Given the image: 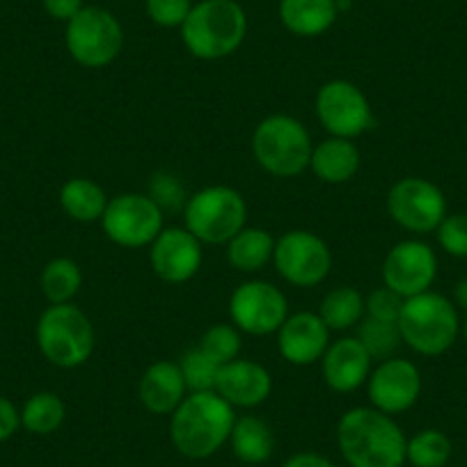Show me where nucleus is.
Wrapping results in <instances>:
<instances>
[{
    "label": "nucleus",
    "instance_id": "nucleus-1",
    "mask_svg": "<svg viewBox=\"0 0 467 467\" xmlns=\"http://www.w3.org/2000/svg\"><path fill=\"white\" fill-rule=\"evenodd\" d=\"M408 438L392 415L350 408L337 421V447L350 467H403Z\"/></svg>",
    "mask_w": 467,
    "mask_h": 467
},
{
    "label": "nucleus",
    "instance_id": "nucleus-2",
    "mask_svg": "<svg viewBox=\"0 0 467 467\" xmlns=\"http://www.w3.org/2000/svg\"><path fill=\"white\" fill-rule=\"evenodd\" d=\"M236 412L218 392H188L170 415V440L182 456L204 461L229 442Z\"/></svg>",
    "mask_w": 467,
    "mask_h": 467
},
{
    "label": "nucleus",
    "instance_id": "nucleus-3",
    "mask_svg": "<svg viewBox=\"0 0 467 467\" xmlns=\"http://www.w3.org/2000/svg\"><path fill=\"white\" fill-rule=\"evenodd\" d=\"M248 35V15L236 0H200L192 5L182 39L197 60H223L236 53Z\"/></svg>",
    "mask_w": 467,
    "mask_h": 467
},
{
    "label": "nucleus",
    "instance_id": "nucleus-4",
    "mask_svg": "<svg viewBox=\"0 0 467 467\" xmlns=\"http://www.w3.org/2000/svg\"><path fill=\"white\" fill-rule=\"evenodd\" d=\"M42 356L60 369H78L92 358L97 335L88 314L74 303L48 305L35 327Z\"/></svg>",
    "mask_w": 467,
    "mask_h": 467
},
{
    "label": "nucleus",
    "instance_id": "nucleus-5",
    "mask_svg": "<svg viewBox=\"0 0 467 467\" xmlns=\"http://www.w3.org/2000/svg\"><path fill=\"white\" fill-rule=\"evenodd\" d=\"M312 138L307 127L291 115H268L253 133V156L264 172L277 179L303 174L312 161Z\"/></svg>",
    "mask_w": 467,
    "mask_h": 467
},
{
    "label": "nucleus",
    "instance_id": "nucleus-6",
    "mask_svg": "<svg viewBox=\"0 0 467 467\" xmlns=\"http://www.w3.org/2000/svg\"><path fill=\"white\" fill-rule=\"evenodd\" d=\"M461 323L451 300L444 296L424 291L403 300L399 314V332L408 348L420 356H442L456 341Z\"/></svg>",
    "mask_w": 467,
    "mask_h": 467
},
{
    "label": "nucleus",
    "instance_id": "nucleus-7",
    "mask_svg": "<svg viewBox=\"0 0 467 467\" xmlns=\"http://www.w3.org/2000/svg\"><path fill=\"white\" fill-rule=\"evenodd\" d=\"M186 229L202 245H227L245 227L248 204L232 186H204L183 206Z\"/></svg>",
    "mask_w": 467,
    "mask_h": 467
},
{
    "label": "nucleus",
    "instance_id": "nucleus-8",
    "mask_svg": "<svg viewBox=\"0 0 467 467\" xmlns=\"http://www.w3.org/2000/svg\"><path fill=\"white\" fill-rule=\"evenodd\" d=\"M65 44L74 62L85 69H103L119 57L124 48V28L106 7L85 5L67 24Z\"/></svg>",
    "mask_w": 467,
    "mask_h": 467
},
{
    "label": "nucleus",
    "instance_id": "nucleus-9",
    "mask_svg": "<svg viewBox=\"0 0 467 467\" xmlns=\"http://www.w3.org/2000/svg\"><path fill=\"white\" fill-rule=\"evenodd\" d=\"M106 239L119 248L138 250L151 245L163 232V209L151 195L122 192L108 200L101 218Z\"/></svg>",
    "mask_w": 467,
    "mask_h": 467
},
{
    "label": "nucleus",
    "instance_id": "nucleus-10",
    "mask_svg": "<svg viewBox=\"0 0 467 467\" xmlns=\"http://www.w3.org/2000/svg\"><path fill=\"white\" fill-rule=\"evenodd\" d=\"M318 122L330 136L356 140L374 129V110L367 94L356 83L344 78L327 80L318 88L314 101Z\"/></svg>",
    "mask_w": 467,
    "mask_h": 467
},
{
    "label": "nucleus",
    "instance_id": "nucleus-11",
    "mask_svg": "<svg viewBox=\"0 0 467 467\" xmlns=\"http://www.w3.org/2000/svg\"><path fill=\"white\" fill-rule=\"evenodd\" d=\"M273 264L282 280L300 289H309L330 275L332 253L318 234L309 229H291L275 241Z\"/></svg>",
    "mask_w": 467,
    "mask_h": 467
},
{
    "label": "nucleus",
    "instance_id": "nucleus-12",
    "mask_svg": "<svg viewBox=\"0 0 467 467\" xmlns=\"http://www.w3.org/2000/svg\"><path fill=\"white\" fill-rule=\"evenodd\" d=\"M229 317L245 335H275L289 317V300L273 282L248 280L234 289L229 298Z\"/></svg>",
    "mask_w": 467,
    "mask_h": 467
},
{
    "label": "nucleus",
    "instance_id": "nucleus-13",
    "mask_svg": "<svg viewBox=\"0 0 467 467\" xmlns=\"http://www.w3.org/2000/svg\"><path fill=\"white\" fill-rule=\"evenodd\" d=\"M388 213L406 232L429 234L447 218V200L429 179L406 177L389 188Z\"/></svg>",
    "mask_w": 467,
    "mask_h": 467
},
{
    "label": "nucleus",
    "instance_id": "nucleus-14",
    "mask_svg": "<svg viewBox=\"0 0 467 467\" xmlns=\"http://www.w3.org/2000/svg\"><path fill=\"white\" fill-rule=\"evenodd\" d=\"M438 275V259L424 241L408 239L392 245L383 259V282L401 298H412L431 289Z\"/></svg>",
    "mask_w": 467,
    "mask_h": 467
},
{
    "label": "nucleus",
    "instance_id": "nucleus-15",
    "mask_svg": "<svg viewBox=\"0 0 467 467\" xmlns=\"http://www.w3.org/2000/svg\"><path fill=\"white\" fill-rule=\"evenodd\" d=\"M421 394V374L406 358H389L371 369L367 380V397L376 410L385 415H401L410 410Z\"/></svg>",
    "mask_w": 467,
    "mask_h": 467
},
{
    "label": "nucleus",
    "instance_id": "nucleus-16",
    "mask_svg": "<svg viewBox=\"0 0 467 467\" xmlns=\"http://www.w3.org/2000/svg\"><path fill=\"white\" fill-rule=\"evenodd\" d=\"M150 248L151 271L168 285H183L200 273L204 253L186 227H165Z\"/></svg>",
    "mask_w": 467,
    "mask_h": 467
},
{
    "label": "nucleus",
    "instance_id": "nucleus-17",
    "mask_svg": "<svg viewBox=\"0 0 467 467\" xmlns=\"http://www.w3.org/2000/svg\"><path fill=\"white\" fill-rule=\"evenodd\" d=\"M275 335L282 360L294 367L321 362L323 353L330 346V327L317 312L289 314Z\"/></svg>",
    "mask_w": 467,
    "mask_h": 467
},
{
    "label": "nucleus",
    "instance_id": "nucleus-18",
    "mask_svg": "<svg viewBox=\"0 0 467 467\" xmlns=\"http://www.w3.org/2000/svg\"><path fill=\"white\" fill-rule=\"evenodd\" d=\"M374 358L367 353L356 335H346L330 341L321 358V374L332 392L350 394L367 385Z\"/></svg>",
    "mask_w": 467,
    "mask_h": 467
},
{
    "label": "nucleus",
    "instance_id": "nucleus-19",
    "mask_svg": "<svg viewBox=\"0 0 467 467\" xmlns=\"http://www.w3.org/2000/svg\"><path fill=\"white\" fill-rule=\"evenodd\" d=\"M215 392L232 408H257L271 397L273 376L254 360H236L220 367Z\"/></svg>",
    "mask_w": 467,
    "mask_h": 467
},
{
    "label": "nucleus",
    "instance_id": "nucleus-20",
    "mask_svg": "<svg viewBox=\"0 0 467 467\" xmlns=\"http://www.w3.org/2000/svg\"><path fill=\"white\" fill-rule=\"evenodd\" d=\"M186 397V380L179 362L172 360H159L147 367L138 385V399L151 415H172Z\"/></svg>",
    "mask_w": 467,
    "mask_h": 467
},
{
    "label": "nucleus",
    "instance_id": "nucleus-21",
    "mask_svg": "<svg viewBox=\"0 0 467 467\" xmlns=\"http://www.w3.org/2000/svg\"><path fill=\"white\" fill-rule=\"evenodd\" d=\"M362 154L358 145L348 138H326L323 142L314 145L309 170L321 179L323 183L339 186V183L350 182L360 172Z\"/></svg>",
    "mask_w": 467,
    "mask_h": 467
},
{
    "label": "nucleus",
    "instance_id": "nucleus-22",
    "mask_svg": "<svg viewBox=\"0 0 467 467\" xmlns=\"http://www.w3.org/2000/svg\"><path fill=\"white\" fill-rule=\"evenodd\" d=\"M337 0H280L277 16L296 37H321L335 26Z\"/></svg>",
    "mask_w": 467,
    "mask_h": 467
},
{
    "label": "nucleus",
    "instance_id": "nucleus-23",
    "mask_svg": "<svg viewBox=\"0 0 467 467\" xmlns=\"http://www.w3.org/2000/svg\"><path fill=\"white\" fill-rule=\"evenodd\" d=\"M229 447H232L234 456L245 465H262V462L271 461L273 451H275V435L262 417H236L232 435H229Z\"/></svg>",
    "mask_w": 467,
    "mask_h": 467
},
{
    "label": "nucleus",
    "instance_id": "nucleus-24",
    "mask_svg": "<svg viewBox=\"0 0 467 467\" xmlns=\"http://www.w3.org/2000/svg\"><path fill=\"white\" fill-rule=\"evenodd\" d=\"M275 239L264 227H248L245 224L236 236L227 244V262L234 271L253 275L266 268L273 262Z\"/></svg>",
    "mask_w": 467,
    "mask_h": 467
},
{
    "label": "nucleus",
    "instance_id": "nucleus-25",
    "mask_svg": "<svg viewBox=\"0 0 467 467\" xmlns=\"http://www.w3.org/2000/svg\"><path fill=\"white\" fill-rule=\"evenodd\" d=\"M110 197L94 179L74 177L60 188V206L76 223H101Z\"/></svg>",
    "mask_w": 467,
    "mask_h": 467
},
{
    "label": "nucleus",
    "instance_id": "nucleus-26",
    "mask_svg": "<svg viewBox=\"0 0 467 467\" xmlns=\"http://www.w3.org/2000/svg\"><path fill=\"white\" fill-rule=\"evenodd\" d=\"M317 314L330 327V332L353 330L367 317L365 296L356 286H335L323 296Z\"/></svg>",
    "mask_w": 467,
    "mask_h": 467
},
{
    "label": "nucleus",
    "instance_id": "nucleus-27",
    "mask_svg": "<svg viewBox=\"0 0 467 467\" xmlns=\"http://www.w3.org/2000/svg\"><path fill=\"white\" fill-rule=\"evenodd\" d=\"M67 406L56 392H37L21 408V426L33 435H51L65 424Z\"/></svg>",
    "mask_w": 467,
    "mask_h": 467
},
{
    "label": "nucleus",
    "instance_id": "nucleus-28",
    "mask_svg": "<svg viewBox=\"0 0 467 467\" xmlns=\"http://www.w3.org/2000/svg\"><path fill=\"white\" fill-rule=\"evenodd\" d=\"M83 286V271L69 257H56L42 271V294L48 305H65L76 298Z\"/></svg>",
    "mask_w": 467,
    "mask_h": 467
},
{
    "label": "nucleus",
    "instance_id": "nucleus-29",
    "mask_svg": "<svg viewBox=\"0 0 467 467\" xmlns=\"http://www.w3.org/2000/svg\"><path fill=\"white\" fill-rule=\"evenodd\" d=\"M451 458V440L438 429H424L406 444V461L412 467H444Z\"/></svg>",
    "mask_w": 467,
    "mask_h": 467
},
{
    "label": "nucleus",
    "instance_id": "nucleus-30",
    "mask_svg": "<svg viewBox=\"0 0 467 467\" xmlns=\"http://www.w3.org/2000/svg\"><path fill=\"white\" fill-rule=\"evenodd\" d=\"M356 337L362 341L374 360H389L403 344L401 332H399V323L379 321V318L365 317L356 327Z\"/></svg>",
    "mask_w": 467,
    "mask_h": 467
},
{
    "label": "nucleus",
    "instance_id": "nucleus-31",
    "mask_svg": "<svg viewBox=\"0 0 467 467\" xmlns=\"http://www.w3.org/2000/svg\"><path fill=\"white\" fill-rule=\"evenodd\" d=\"M183 380H186L188 392H215V380H218L220 365L211 360L200 346H192L179 360Z\"/></svg>",
    "mask_w": 467,
    "mask_h": 467
},
{
    "label": "nucleus",
    "instance_id": "nucleus-32",
    "mask_svg": "<svg viewBox=\"0 0 467 467\" xmlns=\"http://www.w3.org/2000/svg\"><path fill=\"white\" fill-rule=\"evenodd\" d=\"M197 346L204 350L211 360L223 367L239 358L244 339H241V330L234 323H215V326L206 327Z\"/></svg>",
    "mask_w": 467,
    "mask_h": 467
},
{
    "label": "nucleus",
    "instance_id": "nucleus-33",
    "mask_svg": "<svg viewBox=\"0 0 467 467\" xmlns=\"http://www.w3.org/2000/svg\"><path fill=\"white\" fill-rule=\"evenodd\" d=\"M192 0H147L145 10L159 28H182L192 10Z\"/></svg>",
    "mask_w": 467,
    "mask_h": 467
},
{
    "label": "nucleus",
    "instance_id": "nucleus-34",
    "mask_svg": "<svg viewBox=\"0 0 467 467\" xmlns=\"http://www.w3.org/2000/svg\"><path fill=\"white\" fill-rule=\"evenodd\" d=\"M435 232H438V241L440 245H442L444 253H449L451 257H467V215L465 213L447 215Z\"/></svg>",
    "mask_w": 467,
    "mask_h": 467
},
{
    "label": "nucleus",
    "instance_id": "nucleus-35",
    "mask_svg": "<svg viewBox=\"0 0 467 467\" xmlns=\"http://www.w3.org/2000/svg\"><path fill=\"white\" fill-rule=\"evenodd\" d=\"M403 300L397 291L388 289V286H379V289L371 291L365 298V309L369 318H379V321H389L399 323V314H401Z\"/></svg>",
    "mask_w": 467,
    "mask_h": 467
},
{
    "label": "nucleus",
    "instance_id": "nucleus-36",
    "mask_svg": "<svg viewBox=\"0 0 467 467\" xmlns=\"http://www.w3.org/2000/svg\"><path fill=\"white\" fill-rule=\"evenodd\" d=\"M21 429V410L7 397H0V442H7Z\"/></svg>",
    "mask_w": 467,
    "mask_h": 467
},
{
    "label": "nucleus",
    "instance_id": "nucleus-37",
    "mask_svg": "<svg viewBox=\"0 0 467 467\" xmlns=\"http://www.w3.org/2000/svg\"><path fill=\"white\" fill-rule=\"evenodd\" d=\"M42 5L51 19L69 24V21L85 7V0H42Z\"/></svg>",
    "mask_w": 467,
    "mask_h": 467
},
{
    "label": "nucleus",
    "instance_id": "nucleus-38",
    "mask_svg": "<svg viewBox=\"0 0 467 467\" xmlns=\"http://www.w3.org/2000/svg\"><path fill=\"white\" fill-rule=\"evenodd\" d=\"M282 467H337V465L330 461V458L321 456V453L317 451H300V453H294L289 461H285V465Z\"/></svg>",
    "mask_w": 467,
    "mask_h": 467
},
{
    "label": "nucleus",
    "instance_id": "nucleus-39",
    "mask_svg": "<svg viewBox=\"0 0 467 467\" xmlns=\"http://www.w3.org/2000/svg\"><path fill=\"white\" fill-rule=\"evenodd\" d=\"M453 294H456V305H458V307L467 309V277H465V280L458 282L456 289H453Z\"/></svg>",
    "mask_w": 467,
    "mask_h": 467
},
{
    "label": "nucleus",
    "instance_id": "nucleus-40",
    "mask_svg": "<svg viewBox=\"0 0 467 467\" xmlns=\"http://www.w3.org/2000/svg\"><path fill=\"white\" fill-rule=\"evenodd\" d=\"M462 332H465V339H467V321H465V326H462Z\"/></svg>",
    "mask_w": 467,
    "mask_h": 467
}]
</instances>
